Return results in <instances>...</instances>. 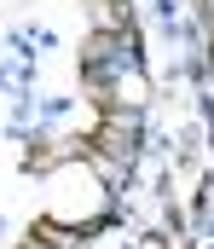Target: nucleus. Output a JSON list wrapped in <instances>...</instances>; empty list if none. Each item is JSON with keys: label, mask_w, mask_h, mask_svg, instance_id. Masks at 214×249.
Masks as SVG:
<instances>
[{"label": "nucleus", "mask_w": 214, "mask_h": 249, "mask_svg": "<svg viewBox=\"0 0 214 249\" xmlns=\"http://www.w3.org/2000/svg\"><path fill=\"white\" fill-rule=\"evenodd\" d=\"M99 139H104V151H110V157H122V162H128V157L139 151V116H133V110H110L104 127H99Z\"/></svg>", "instance_id": "obj_1"}]
</instances>
